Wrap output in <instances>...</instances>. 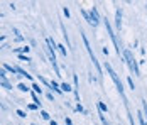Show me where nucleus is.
<instances>
[{"mask_svg":"<svg viewBox=\"0 0 147 125\" xmlns=\"http://www.w3.org/2000/svg\"><path fill=\"white\" fill-rule=\"evenodd\" d=\"M17 57H19L20 61H26V63H30V61H32V59H30V56H27V54H19Z\"/></svg>","mask_w":147,"mask_h":125,"instance_id":"16","label":"nucleus"},{"mask_svg":"<svg viewBox=\"0 0 147 125\" xmlns=\"http://www.w3.org/2000/svg\"><path fill=\"white\" fill-rule=\"evenodd\" d=\"M30 88H32V91H34L36 95H39V97L42 95V88H41V84H37L36 81H34V83L30 84Z\"/></svg>","mask_w":147,"mask_h":125,"instance_id":"8","label":"nucleus"},{"mask_svg":"<svg viewBox=\"0 0 147 125\" xmlns=\"http://www.w3.org/2000/svg\"><path fill=\"white\" fill-rule=\"evenodd\" d=\"M49 124H51V125H58V122H56V120H53V118H51V120H49Z\"/></svg>","mask_w":147,"mask_h":125,"instance_id":"29","label":"nucleus"},{"mask_svg":"<svg viewBox=\"0 0 147 125\" xmlns=\"http://www.w3.org/2000/svg\"><path fill=\"white\" fill-rule=\"evenodd\" d=\"M30 125H36V124H30Z\"/></svg>","mask_w":147,"mask_h":125,"instance_id":"31","label":"nucleus"},{"mask_svg":"<svg viewBox=\"0 0 147 125\" xmlns=\"http://www.w3.org/2000/svg\"><path fill=\"white\" fill-rule=\"evenodd\" d=\"M88 15H90V26L93 29H96L100 24H102V17H100V14H98V9L96 7H91L90 9V12H88Z\"/></svg>","mask_w":147,"mask_h":125,"instance_id":"5","label":"nucleus"},{"mask_svg":"<svg viewBox=\"0 0 147 125\" xmlns=\"http://www.w3.org/2000/svg\"><path fill=\"white\" fill-rule=\"evenodd\" d=\"M17 90H19V91H22V93H29L30 86H27L26 83H19V84H17Z\"/></svg>","mask_w":147,"mask_h":125,"instance_id":"10","label":"nucleus"},{"mask_svg":"<svg viewBox=\"0 0 147 125\" xmlns=\"http://www.w3.org/2000/svg\"><path fill=\"white\" fill-rule=\"evenodd\" d=\"M115 29L122 30V9L115 10Z\"/></svg>","mask_w":147,"mask_h":125,"instance_id":"6","label":"nucleus"},{"mask_svg":"<svg viewBox=\"0 0 147 125\" xmlns=\"http://www.w3.org/2000/svg\"><path fill=\"white\" fill-rule=\"evenodd\" d=\"M103 68H105V71H107V73L110 74V78L113 80V83H115V86H117V91L120 93V97L123 98V103H127V98H125V88H123V83H122V80L118 78V74L115 73V70L112 68V64L105 61V64H103Z\"/></svg>","mask_w":147,"mask_h":125,"instance_id":"1","label":"nucleus"},{"mask_svg":"<svg viewBox=\"0 0 147 125\" xmlns=\"http://www.w3.org/2000/svg\"><path fill=\"white\" fill-rule=\"evenodd\" d=\"M58 51L64 56V57L68 56V49H66V46H63V44H58Z\"/></svg>","mask_w":147,"mask_h":125,"instance_id":"15","label":"nucleus"},{"mask_svg":"<svg viewBox=\"0 0 147 125\" xmlns=\"http://www.w3.org/2000/svg\"><path fill=\"white\" fill-rule=\"evenodd\" d=\"M73 91H74V97H76V101L80 103V91H78V74L73 73Z\"/></svg>","mask_w":147,"mask_h":125,"instance_id":"7","label":"nucleus"},{"mask_svg":"<svg viewBox=\"0 0 147 125\" xmlns=\"http://www.w3.org/2000/svg\"><path fill=\"white\" fill-rule=\"evenodd\" d=\"M15 113H17V115L20 117V118H26V117H27V113H26V111H24V110H17V111H15Z\"/></svg>","mask_w":147,"mask_h":125,"instance_id":"25","label":"nucleus"},{"mask_svg":"<svg viewBox=\"0 0 147 125\" xmlns=\"http://www.w3.org/2000/svg\"><path fill=\"white\" fill-rule=\"evenodd\" d=\"M80 34H81V39H83V42H85V47H86V51H88L90 57H91V63H93V66L96 68V73H98V74L102 76V66H100V63H98L96 56H95L93 49H91V46H90V41H88V37H86V34H85L83 30H80Z\"/></svg>","mask_w":147,"mask_h":125,"instance_id":"3","label":"nucleus"},{"mask_svg":"<svg viewBox=\"0 0 147 125\" xmlns=\"http://www.w3.org/2000/svg\"><path fill=\"white\" fill-rule=\"evenodd\" d=\"M37 80H39V83H42L46 88H49V90H51V81H47L44 76H41V74H39V76H37Z\"/></svg>","mask_w":147,"mask_h":125,"instance_id":"13","label":"nucleus"},{"mask_svg":"<svg viewBox=\"0 0 147 125\" xmlns=\"http://www.w3.org/2000/svg\"><path fill=\"white\" fill-rule=\"evenodd\" d=\"M15 41H17V42H22V41H24V37H22V36H15Z\"/></svg>","mask_w":147,"mask_h":125,"instance_id":"28","label":"nucleus"},{"mask_svg":"<svg viewBox=\"0 0 147 125\" xmlns=\"http://www.w3.org/2000/svg\"><path fill=\"white\" fill-rule=\"evenodd\" d=\"M127 83H129V86H130V90H135V83H134V78L132 76H127Z\"/></svg>","mask_w":147,"mask_h":125,"instance_id":"17","label":"nucleus"},{"mask_svg":"<svg viewBox=\"0 0 147 125\" xmlns=\"http://www.w3.org/2000/svg\"><path fill=\"white\" fill-rule=\"evenodd\" d=\"M63 15H64L66 19H69V17H71V12H69V9H68V7H63Z\"/></svg>","mask_w":147,"mask_h":125,"instance_id":"21","label":"nucleus"},{"mask_svg":"<svg viewBox=\"0 0 147 125\" xmlns=\"http://www.w3.org/2000/svg\"><path fill=\"white\" fill-rule=\"evenodd\" d=\"M0 86H3L5 90H12V84L9 83V81H0Z\"/></svg>","mask_w":147,"mask_h":125,"instance_id":"22","label":"nucleus"},{"mask_svg":"<svg viewBox=\"0 0 147 125\" xmlns=\"http://www.w3.org/2000/svg\"><path fill=\"white\" fill-rule=\"evenodd\" d=\"M41 118H42V120H51V115L46 110H41Z\"/></svg>","mask_w":147,"mask_h":125,"instance_id":"18","label":"nucleus"},{"mask_svg":"<svg viewBox=\"0 0 147 125\" xmlns=\"http://www.w3.org/2000/svg\"><path fill=\"white\" fill-rule=\"evenodd\" d=\"M0 81H9V74H7V71L3 70L2 66H0Z\"/></svg>","mask_w":147,"mask_h":125,"instance_id":"12","label":"nucleus"},{"mask_svg":"<svg viewBox=\"0 0 147 125\" xmlns=\"http://www.w3.org/2000/svg\"><path fill=\"white\" fill-rule=\"evenodd\" d=\"M27 108H29V110H39V107H37V105H34V103H29V105H27Z\"/></svg>","mask_w":147,"mask_h":125,"instance_id":"26","label":"nucleus"},{"mask_svg":"<svg viewBox=\"0 0 147 125\" xmlns=\"http://www.w3.org/2000/svg\"><path fill=\"white\" fill-rule=\"evenodd\" d=\"M96 105H98V111H102V113H107V111H108V107L103 103L102 100H98V101H96Z\"/></svg>","mask_w":147,"mask_h":125,"instance_id":"11","label":"nucleus"},{"mask_svg":"<svg viewBox=\"0 0 147 125\" xmlns=\"http://www.w3.org/2000/svg\"><path fill=\"white\" fill-rule=\"evenodd\" d=\"M64 125H73V120H71L69 117H66V118H64Z\"/></svg>","mask_w":147,"mask_h":125,"instance_id":"27","label":"nucleus"},{"mask_svg":"<svg viewBox=\"0 0 147 125\" xmlns=\"http://www.w3.org/2000/svg\"><path fill=\"white\" fill-rule=\"evenodd\" d=\"M30 97H32V101H34V105H37V107L41 108V101H39V95H36L34 91H30Z\"/></svg>","mask_w":147,"mask_h":125,"instance_id":"14","label":"nucleus"},{"mask_svg":"<svg viewBox=\"0 0 147 125\" xmlns=\"http://www.w3.org/2000/svg\"><path fill=\"white\" fill-rule=\"evenodd\" d=\"M3 108H5V105H2V103H0V110H3Z\"/></svg>","mask_w":147,"mask_h":125,"instance_id":"30","label":"nucleus"},{"mask_svg":"<svg viewBox=\"0 0 147 125\" xmlns=\"http://www.w3.org/2000/svg\"><path fill=\"white\" fill-rule=\"evenodd\" d=\"M123 59H125V63H127V66H129V70H130V73L132 74H135V76H140V68H139V63H137V59L134 57L132 51L130 49H123Z\"/></svg>","mask_w":147,"mask_h":125,"instance_id":"2","label":"nucleus"},{"mask_svg":"<svg viewBox=\"0 0 147 125\" xmlns=\"http://www.w3.org/2000/svg\"><path fill=\"white\" fill-rule=\"evenodd\" d=\"M46 98H47V100H51V101H54V93H53L51 90H49V91H46Z\"/></svg>","mask_w":147,"mask_h":125,"instance_id":"23","label":"nucleus"},{"mask_svg":"<svg viewBox=\"0 0 147 125\" xmlns=\"http://www.w3.org/2000/svg\"><path fill=\"white\" fill-rule=\"evenodd\" d=\"M102 22H103V26H105V29H107V32H108V36H110L112 42H113L115 49H117V54L120 56V51H122V47H120V44H118V41H117V36H115V32H113V27H112L110 20H108L107 17H103V19H102Z\"/></svg>","mask_w":147,"mask_h":125,"instance_id":"4","label":"nucleus"},{"mask_svg":"<svg viewBox=\"0 0 147 125\" xmlns=\"http://www.w3.org/2000/svg\"><path fill=\"white\" fill-rule=\"evenodd\" d=\"M142 101V113H144V117L147 118V101L146 100H140Z\"/></svg>","mask_w":147,"mask_h":125,"instance_id":"20","label":"nucleus"},{"mask_svg":"<svg viewBox=\"0 0 147 125\" xmlns=\"http://www.w3.org/2000/svg\"><path fill=\"white\" fill-rule=\"evenodd\" d=\"M74 111H80V113H86L85 108H83V105L81 103H76V107H74Z\"/></svg>","mask_w":147,"mask_h":125,"instance_id":"19","label":"nucleus"},{"mask_svg":"<svg viewBox=\"0 0 147 125\" xmlns=\"http://www.w3.org/2000/svg\"><path fill=\"white\" fill-rule=\"evenodd\" d=\"M61 91H63V93H69V91H73V86L68 84L66 81H63V83H61Z\"/></svg>","mask_w":147,"mask_h":125,"instance_id":"9","label":"nucleus"},{"mask_svg":"<svg viewBox=\"0 0 147 125\" xmlns=\"http://www.w3.org/2000/svg\"><path fill=\"white\" fill-rule=\"evenodd\" d=\"M29 51H30L29 46H22V47H20V54H27Z\"/></svg>","mask_w":147,"mask_h":125,"instance_id":"24","label":"nucleus"}]
</instances>
